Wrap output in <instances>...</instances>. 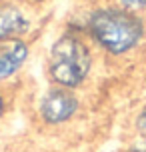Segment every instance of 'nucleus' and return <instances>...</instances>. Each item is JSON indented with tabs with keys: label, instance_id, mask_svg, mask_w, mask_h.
Wrapping results in <instances>:
<instances>
[{
	"label": "nucleus",
	"instance_id": "nucleus-2",
	"mask_svg": "<svg viewBox=\"0 0 146 152\" xmlns=\"http://www.w3.org/2000/svg\"><path fill=\"white\" fill-rule=\"evenodd\" d=\"M98 52L76 24H68L56 34L46 50L48 84L82 92L90 84L98 64Z\"/></svg>",
	"mask_w": 146,
	"mask_h": 152
},
{
	"label": "nucleus",
	"instance_id": "nucleus-3",
	"mask_svg": "<svg viewBox=\"0 0 146 152\" xmlns=\"http://www.w3.org/2000/svg\"><path fill=\"white\" fill-rule=\"evenodd\" d=\"M82 108H84V100L78 90L48 84L36 98L34 114L42 128L60 130L76 122L82 114Z\"/></svg>",
	"mask_w": 146,
	"mask_h": 152
},
{
	"label": "nucleus",
	"instance_id": "nucleus-5",
	"mask_svg": "<svg viewBox=\"0 0 146 152\" xmlns=\"http://www.w3.org/2000/svg\"><path fill=\"white\" fill-rule=\"evenodd\" d=\"M32 54L30 40H10L0 42V86L6 88L8 84L16 80L20 72L26 68Z\"/></svg>",
	"mask_w": 146,
	"mask_h": 152
},
{
	"label": "nucleus",
	"instance_id": "nucleus-7",
	"mask_svg": "<svg viewBox=\"0 0 146 152\" xmlns=\"http://www.w3.org/2000/svg\"><path fill=\"white\" fill-rule=\"evenodd\" d=\"M114 4L126 8V10H132V12H138V14H144L146 12V0H112Z\"/></svg>",
	"mask_w": 146,
	"mask_h": 152
},
{
	"label": "nucleus",
	"instance_id": "nucleus-1",
	"mask_svg": "<svg viewBox=\"0 0 146 152\" xmlns=\"http://www.w3.org/2000/svg\"><path fill=\"white\" fill-rule=\"evenodd\" d=\"M74 24L104 60L126 62L146 48V16L126 10L112 0L90 4Z\"/></svg>",
	"mask_w": 146,
	"mask_h": 152
},
{
	"label": "nucleus",
	"instance_id": "nucleus-10",
	"mask_svg": "<svg viewBox=\"0 0 146 152\" xmlns=\"http://www.w3.org/2000/svg\"><path fill=\"white\" fill-rule=\"evenodd\" d=\"M18 152H38L36 148H22V150H18Z\"/></svg>",
	"mask_w": 146,
	"mask_h": 152
},
{
	"label": "nucleus",
	"instance_id": "nucleus-8",
	"mask_svg": "<svg viewBox=\"0 0 146 152\" xmlns=\"http://www.w3.org/2000/svg\"><path fill=\"white\" fill-rule=\"evenodd\" d=\"M8 110H10V90L4 88V86H0V124L6 118Z\"/></svg>",
	"mask_w": 146,
	"mask_h": 152
},
{
	"label": "nucleus",
	"instance_id": "nucleus-4",
	"mask_svg": "<svg viewBox=\"0 0 146 152\" xmlns=\"http://www.w3.org/2000/svg\"><path fill=\"white\" fill-rule=\"evenodd\" d=\"M36 24L32 4L24 0H0V42L30 40Z\"/></svg>",
	"mask_w": 146,
	"mask_h": 152
},
{
	"label": "nucleus",
	"instance_id": "nucleus-9",
	"mask_svg": "<svg viewBox=\"0 0 146 152\" xmlns=\"http://www.w3.org/2000/svg\"><path fill=\"white\" fill-rule=\"evenodd\" d=\"M80 2H84V4L90 6V4H96V2H100V0H80Z\"/></svg>",
	"mask_w": 146,
	"mask_h": 152
},
{
	"label": "nucleus",
	"instance_id": "nucleus-6",
	"mask_svg": "<svg viewBox=\"0 0 146 152\" xmlns=\"http://www.w3.org/2000/svg\"><path fill=\"white\" fill-rule=\"evenodd\" d=\"M132 144L128 152H146V102H142L132 114Z\"/></svg>",
	"mask_w": 146,
	"mask_h": 152
}]
</instances>
